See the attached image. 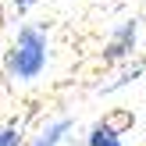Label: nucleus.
I'll use <instances>...</instances> for the list:
<instances>
[{"instance_id": "obj_2", "label": "nucleus", "mask_w": 146, "mask_h": 146, "mask_svg": "<svg viewBox=\"0 0 146 146\" xmlns=\"http://www.w3.org/2000/svg\"><path fill=\"white\" fill-rule=\"evenodd\" d=\"M132 43H135V21H121L118 32L111 36V43L104 46V61H121L132 50Z\"/></svg>"}, {"instance_id": "obj_4", "label": "nucleus", "mask_w": 146, "mask_h": 146, "mask_svg": "<svg viewBox=\"0 0 146 146\" xmlns=\"http://www.w3.org/2000/svg\"><path fill=\"white\" fill-rule=\"evenodd\" d=\"M64 132H68V121H57V125H50L46 132L36 139V146H57V139H61Z\"/></svg>"}, {"instance_id": "obj_7", "label": "nucleus", "mask_w": 146, "mask_h": 146, "mask_svg": "<svg viewBox=\"0 0 146 146\" xmlns=\"http://www.w3.org/2000/svg\"><path fill=\"white\" fill-rule=\"evenodd\" d=\"M14 4H18V7H29V4H32V0H14Z\"/></svg>"}, {"instance_id": "obj_6", "label": "nucleus", "mask_w": 146, "mask_h": 146, "mask_svg": "<svg viewBox=\"0 0 146 146\" xmlns=\"http://www.w3.org/2000/svg\"><path fill=\"white\" fill-rule=\"evenodd\" d=\"M14 143H18V135H14L11 128H7V132H0V146H14Z\"/></svg>"}, {"instance_id": "obj_3", "label": "nucleus", "mask_w": 146, "mask_h": 146, "mask_svg": "<svg viewBox=\"0 0 146 146\" xmlns=\"http://www.w3.org/2000/svg\"><path fill=\"white\" fill-rule=\"evenodd\" d=\"M132 111H114L111 118H104V128H111V132H125V128H132Z\"/></svg>"}, {"instance_id": "obj_5", "label": "nucleus", "mask_w": 146, "mask_h": 146, "mask_svg": "<svg viewBox=\"0 0 146 146\" xmlns=\"http://www.w3.org/2000/svg\"><path fill=\"white\" fill-rule=\"evenodd\" d=\"M89 146H121V143H118V132H111V128L100 125L96 132L89 135Z\"/></svg>"}, {"instance_id": "obj_1", "label": "nucleus", "mask_w": 146, "mask_h": 146, "mask_svg": "<svg viewBox=\"0 0 146 146\" xmlns=\"http://www.w3.org/2000/svg\"><path fill=\"white\" fill-rule=\"evenodd\" d=\"M43 64H46V39H43L32 25H25L18 32V39H14V50H11V57H7V68L18 78H36L43 71Z\"/></svg>"}]
</instances>
